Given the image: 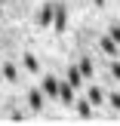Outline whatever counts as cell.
I'll return each mask as SVG.
<instances>
[{
    "instance_id": "1",
    "label": "cell",
    "mask_w": 120,
    "mask_h": 126,
    "mask_svg": "<svg viewBox=\"0 0 120 126\" xmlns=\"http://www.w3.org/2000/svg\"><path fill=\"white\" fill-rule=\"evenodd\" d=\"M52 25H55L59 34L65 31V25H68V9H65V6H55V9H52Z\"/></svg>"
},
{
    "instance_id": "2",
    "label": "cell",
    "mask_w": 120,
    "mask_h": 126,
    "mask_svg": "<svg viewBox=\"0 0 120 126\" xmlns=\"http://www.w3.org/2000/svg\"><path fill=\"white\" fill-rule=\"evenodd\" d=\"M43 95H49V98L59 95V80H55L52 74H46V77H43Z\"/></svg>"
},
{
    "instance_id": "3",
    "label": "cell",
    "mask_w": 120,
    "mask_h": 126,
    "mask_svg": "<svg viewBox=\"0 0 120 126\" xmlns=\"http://www.w3.org/2000/svg\"><path fill=\"white\" fill-rule=\"evenodd\" d=\"M55 98H62L65 105H74V86L68 83V80H65V83H59V95H55Z\"/></svg>"
},
{
    "instance_id": "4",
    "label": "cell",
    "mask_w": 120,
    "mask_h": 126,
    "mask_svg": "<svg viewBox=\"0 0 120 126\" xmlns=\"http://www.w3.org/2000/svg\"><path fill=\"white\" fill-rule=\"evenodd\" d=\"M86 102L89 105H105V92L99 89V86H89V89H86Z\"/></svg>"
},
{
    "instance_id": "5",
    "label": "cell",
    "mask_w": 120,
    "mask_h": 126,
    "mask_svg": "<svg viewBox=\"0 0 120 126\" xmlns=\"http://www.w3.org/2000/svg\"><path fill=\"white\" fill-rule=\"evenodd\" d=\"M28 105H31V111H43V92L40 89H31L28 92Z\"/></svg>"
},
{
    "instance_id": "6",
    "label": "cell",
    "mask_w": 120,
    "mask_h": 126,
    "mask_svg": "<svg viewBox=\"0 0 120 126\" xmlns=\"http://www.w3.org/2000/svg\"><path fill=\"white\" fill-rule=\"evenodd\" d=\"M37 25H52V6H43L37 12Z\"/></svg>"
},
{
    "instance_id": "7",
    "label": "cell",
    "mask_w": 120,
    "mask_h": 126,
    "mask_svg": "<svg viewBox=\"0 0 120 126\" xmlns=\"http://www.w3.org/2000/svg\"><path fill=\"white\" fill-rule=\"evenodd\" d=\"M68 83H71V86H74V89H77V86H80V83H83V74H80V71H77V68H68Z\"/></svg>"
},
{
    "instance_id": "8",
    "label": "cell",
    "mask_w": 120,
    "mask_h": 126,
    "mask_svg": "<svg viewBox=\"0 0 120 126\" xmlns=\"http://www.w3.org/2000/svg\"><path fill=\"white\" fill-rule=\"evenodd\" d=\"M80 74H83V77H92V71H96V65H92V59H83L80 62V68H77Z\"/></svg>"
},
{
    "instance_id": "9",
    "label": "cell",
    "mask_w": 120,
    "mask_h": 126,
    "mask_svg": "<svg viewBox=\"0 0 120 126\" xmlns=\"http://www.w3.org/2000/svg\"><path fill=\"white\" fill-rule=\"evenodd\" d=\"M25 68H28L31 74H37V71H40V65H37V59H34L31 52H25Z\"/></svg>"
},
{
    "instance_id": "10",
    "label": "cell",
    "mask_w": 120,
    "mask_h": 126,
    "mask_svg": "<svg viewBox=\"0 0 120 126\" xmlns=\"http://www.w3.org/2000/svg\"><path fill=\"white\" fill-rule=\"evenodd\" d=\"M102 49H105L108 55H117V43L111 40V37H102Z\"/></svg>"
},
{
    "instance_id": "11",
    "label": "cell",
    "mask_w": 120,
    "mask_h": 126,
    "mask_svg": "<svg viewBox=\"0 0 120 126\" xmlns=\"http://www.w3.org/2000/svg\"><path fill=\"white\" fill-rule=\"evenodd\" d=\"M3 77L9 80V83H16V80H18V71H16V65H3Z\"/></svg>"
},
{
    "instance_id": "12",
    "label": "cell",
    "mask_w": 120,
    "mask_h": 126,
    "mask_svg": "<svg viewBox=\"0 0 120 126\" xmlns=\"http://www.w3.org/2000/svg\"><path fill=\"white\" fill-rule=\"evenodd\" d=\"M77 114L80 117H92V105L89 102H77Z\"/></svg>"
},
{
    "instance_id": "13",
    "label": "cell",
    "mask_w": 120,
    "mask_h": 126,
    "mask_svg": "<svg viewBox=\"0 0 120 126\" xmlns=\"http://www.w3.org/2000/svg\"><path fill=\"white\" fill-rule=\"evenodd\" d=\"M108 37H111V40H114L117 46H120V25H117V22L111 25V31H108Z\"/></svg>"
},
{
    "instance_id": "14",
    "label": "cell",
    "mask_w": 120,
    "mask_h": 126,
    "mask_svg": "<svg viewBox=\"0 0 120 126\" xmlns=\"http://www.w3.org/2000/svg\"><path fill=\"white\" fill-rule=\"evenodd\" d=\"M105 102H108L111 108H117V111H120V95H117V92H111V95H105Z\"/></svg>"
},
{
    "instance_id": "15",
    "label": "cell",
    "mask_w": 120,
    "mask_h": 126,
    "mask_svg": "<svg viewBox=\"0 0 120 126\" xmlns=\"http://www.w3.org/2000/svg\"><path fill=\"white\" fill-rule=\"evenodd\" d=\"M111 77L120 80V62H111Z\"/></svg>"
}]
</instances>
